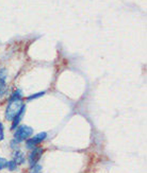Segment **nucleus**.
<instances>
[{
	"label": "nucleus",
	"mask_w": 147,
	"mask_h": 173,
	"mask_svg": "<svg viewBox=\"0 0 147 173\" xmlns=\"http://www.w3.org/2000/svg\"><path fill=\"white\" fill-rule=\"evenodd\" d=\"M13 158H14L13 161L16 162V165H22L25 162V154L22 151L16 150L13 154Z\"/></svg>",
	"instance_id": "nucleus-5"
},
{
	"label": "nucleus",
	"mask_w": 147,
	"mask_h": 173,
	"mask_svg": "<svg viewBox=\"0 0 147 173\" xmlns=\"http://www.w3.org/2000/svg\"><path fill=\"white\" fill-rule=\"evenodd\" d=\"M6 168H7L10 171H14V170H16L17 165H16V162H15L14 161H10L7 162V167Z\"/></svg>",
	"instance_id": "nucleus-10"
},
{
	"label": "nucleus",
	"mask_w": 147,
	"mask_h": 173,
	"mask_svg": "<svg viewBox=\"0 0 147 173\" xmlns=\"http://www.w3.org/2000/svg\"><path fill=\"white\" fill-rule=\"evenodd\" d=\"M46 137H47V134H46L45 132H43V133H40V134H37V135H35L33 138L28 139L27 143H26L27 144V148L28 149H34L35 146L45 140Z\"/></svg>",
	"instance_id": "nucleus-3"
},
{
	"label": "nucleus",
	"mask_w": 147,
	"mask_h": 173,
	"mask_svg": "<svg viewBox=\"0 0 147 173\" xmlns=\"http://www.w3.org/2000/svg\"><path fill=\"white\" fill-rule=\"evenodd\" d=\"M0 132H3V126H2L1 123H0Z\"/></svg>",
	"instance_id": "nucleus-15"
},
{
	"label": "nucleus",
	"mask_w": 147,
	"mask_h": 173,
	"mask_svg": "<svg viewBox=\"0 0 147 173\" xmlns=\"http://www.w3.org/2000/svg\"><path fill=\"white\" fill-rule=\"evenodd\" d=\"M19 143H18V141H16V140H15V139H14V140H12V143H11V147H12V148L13 149H14L15 150V151H16V148H17V144H18Z\"/></svg>",
	"instance_id": "nucleus-13"
},
{
	"label": "nucleus",
	"mask_w": 147,
	"mask_h": 173,
	"mask_svg": "<svg viewBox=\"0 0 147 173\" xmlns=\"http://www.w3.org/2000/svg\"><path fill=\"white\" fill-rule=\"evenodd\" d=\"M3 139V132H0V141Z\"/></svg>",
	"instance_id": "nucleus-14"
},
{
	"label": "nucleus",
	"mask_w": 147,
	"mask_h": 173,
	"mask_svg": "<svg viewBox=\"0 0 147 173\" xmlns=\"http://www.w3.org/2000/svg\"><path fill=\"white\" fill-rule=\"evenodd\" d=\"M25 104L22 103V99L10 101L6 110V119L9 121H13V119L16 117V115L22 110Z\"/></svg>",
	"instance_id": "nucleus-1"
},
{
	"label": "nucleus",
	"mask_w": 147,
	"mask_h": 173,
	"mask_svg": "<svg viewBox=\"0 0 147 173\" xmlns=\"http://www.w3.org/2000/svg\"><path fill=\"white\" fill-rule=\"evenodd\" d=\"M7 161L6 158H3V157H0V170L4 169V168L7 167Z\"/></svg>",
	"instance_id": "nucleus-11"
},
{
	"label": "nucleus",
	"mask_w": 147,
	"mask_h": 173,
	"mask_svg": "<svg viewBox=\"0 0 147 173\" xmlns=\"http://www.w3.org/2000/svg\"><path fill=\"white\" fill-rule=\"evenodd\" d=\"M25 110H26V106L22 107V110H20V112L17 114L16 115V117L13 119V124H12V130H14L15 128H16L17 125L19 124V122H20V120H22V115L25 114Z\"/></svg>",
	"instance_id": "nucleus-7"
},
{
	"label": "nucleus",
	"mask_w": 147,
	"mask_h": 173,
	"mask_svg": "<svg viewBox=\"0 0 147 173\" xmlns=\"http://www.w3.org/2000/svg\"><path fill=\"white\" fill-rule=\"evenodd\" d=\"M29 172L30 173H42V166L37 164L33 165V166H31Z\"/></svg>",
	"instance_id": "nucleus-8"
},
{
	"label": "nucleus",
	"mask_w": 147,
	"mask_h": 173,
	"mask_svg": "<svg viewBox=\"0 0 147 173\" xmlns=\"http://www.w3.org/2000/svg\"><path fill=\"white\" fill-rule=\"evenodd\" d=\"M6 70L1 69L0 70V95L6 91Z\"/></svg>",
	"instance_id": "nucleus-6"
},
{
	"label": "nucleus",
	"mask_w": 147,
	"mask_h": 173,
	"mask_svg": "<svg viewBox=\"0 0 147 173\" xmlns=\"http://www.w3.org/2000/svg\"><path fill=\"white\" fill-rule=\"evenodd\" d=\"M19 99H22V91H20L19 89H17L16 91L11 96L10 101H13V100H19Z\"/></svg>",
	"instance_id": "nucleus-9"
},
{
	"label": "nucleus",
	"mask_w": 147,
	"mask_h": 173,
	"mask_svg": "<svg viewBox=\"0 0 147 173\" xmlns=\"http://www.w3.org/2000/svg\"><path fill=\"white\" fill-rule=\"evenodd\" d=\"M43 95H45V91H43V92H38V94H35V95H33V96H30V97H28V100H33V99H37V98L42 97Z\"/></svg>",
	"instance_id": "nucleus-12"
},
{
	"label": "nucleus",
	"mask_w": 147,
	"mask_h": 173,
	"mask_svg": "<svg viewBox=\"0 0 147 173\" xmlns=\"http://www.w3.org/2000/svg\"><path fill=\"white\" fill-rule=\"evenodd\" d=\"M43 152H44V150L42 148H34V149H32L31 153L29 154V162H30L31 166L37 164V161H40L41 156H42Z\"/></svg>",
	"instance_id": "nucleus-4"
},
{
	"label": "nucleus",
	"mask_w": 147,
	"mask_h": 173,
	"mask_svg": "<svg viewBox=\"0 0 147 173\" xmlns=\"http://www.w3.org/2000/svg\"><path fill=\"white\" fill-rule=\"evenodd\" d=\"M32 134H33L32 128H30V126H28V125H22L17 129L16 132H15L14 138L16 141L22 143V141H24V140H26V139L29 138Z\"/></svg>",
	"instance_id": "nucleus-2"
}]
</instances>
